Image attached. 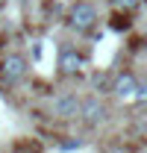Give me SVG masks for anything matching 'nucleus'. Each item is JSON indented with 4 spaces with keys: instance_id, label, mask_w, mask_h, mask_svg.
<instances>
[{
    "instance_id": "obj_2",
    "label": "nucleus",
    "mask_w": 147,
    "mask_h": 153,
    "mask_svg": "<svg viewBox=\"0 0 147 153\" xmlns=\"http://www.w3.org/2000/svg\"><path fill=\"white\" fill-rule=\"evenodd\" d=\"M24 76H27V59L24 56L12 53V56H6L0 62V79H3L6 85H18Z\"/></svg>"
},
{
    "instance_id": "obj_6",
    "label": "nucleus",
    "mask_w": 147,
    "mask_h": 153,
    "mask_svg": "<svg viewBox=\"0 0 147 153\" xmlns=\"http://www.w3.org/2000/svg\"><path fill=\"white\" fill-rule=\"evenodd\" d=\"M135 88H138V82H135V76H132V74H118L115 85H112V91H115L118 97H132V94H135Z\"/></svg>"
},
{
    "instance_id": "obj_7",
    "label": "nucleus",
    "mask_w": 147,
    "mask_h": 153,
    "mask_svg": "<svg viewBox=\"0 0 147 153\" xmlns=\"http://www.w3.org/2000/svg\"><path fill=\"white\" fill-rule=\"evenodd\" d=\"M141 3H144V0H112V6H115L118 12H127V15H129V12H135Z\"/></svg>"
},
{
    "instance_id": "obj_8",
    "label": "nucleus",
    "mask_w": 147,
    "mask_h": 153,
    "mask_svg": "<svg viewBox=\"0 0 147 153\" xmlns=\"http://www.w3.org/2000/svg\"><path fill=\"white\" fill-rule=\"evenodd\" d=\"M135 100L138 103H147V85H138L135 88Z\"/></svg>"
},
{
    "instance_id": "obj_1",
    "label": "nucleus",
    "mask_w": 147,
    "mask_h": 153,
    "mask_svg": "<svg viewBox=\"0 0 147 153\" xmlns=\"http://www.w3.org/2000/svg\"><path fill=\"white\" fill-rule=\"evenodd\" d=\"M94 24H97V9L88 0H76L68 12V27L76 30V33H91Z\"/></svg>"
},
{
    "instance_id": "obj_5",
    "label": "nucleus",
    "mask_w": 147,
    "mask_h": 153,
    "mask_svg": "<svg viewBox=\"0 0 147 153\" xmlns=\"http://www.w3.org/2000/svg\"><path fill=\"white\" fill-rule=\"evenodd\" d=\"M53 115L56 118H62V121H71L79 115V97L71 94V91H65V94H59L53 100Z\"/></svg>"
},
{
    "instance_id": "obj_4",
    "label": "nucleus",
    "mask_w": 147,
    "mask_h": 153,
    "mask_svg": "<svg viewBox=\"0 0 147 153\" xmlns=\"http://www.w3.org/2000/svg\"><path fill=\"white\" fill-rule=\"evenodd\" d=\"M79 118H82L85 127H97L100 121H106V106L97 97H88V100L79 103Z\"/></svg>"
},
{
    "instance_id": "obj_3",
    "label": "nucleus",
    "mask_w": 147,
    "mask_h": 153,
    "mask_svg": "<svg viewBox=\"0 0 147 153\" xmlns=\"http://www.w3.org/2000/svg\"><path fill=\"white\" fill-rule=\"evenodd\" d=\"M56 68L62 76H76L82 71V56L74 50V47H62L59 50V59H56Z\"/></svg>"
}]
</instances>
